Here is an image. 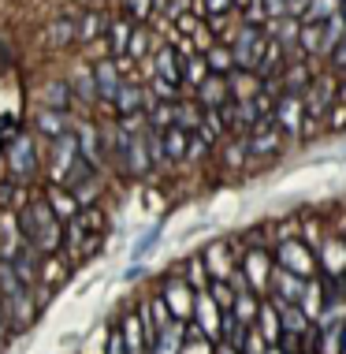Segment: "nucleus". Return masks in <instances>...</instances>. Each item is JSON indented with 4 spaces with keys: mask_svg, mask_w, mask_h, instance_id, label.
<instances>
[{
    "mask_svg": "<svg viewBox=\"0 0 346 354\" xmlns=\"http://www.w3.org/2000/svg\"><path fill=\"white\" fill-rule=\"evenodd\" d=\"M60 224L64 220L52 213V205L45 202V198H34L30 205L19 209V232H23V239L34 246V250H56L60 246Z\"/></svg>",
    "mask_w": 346,
    "mask_h": 354,
    "instance_id": "nucleus-1",
    "label": "nucleus"
},
{
    "mask_svg": "<svg viewBox=\"0 0 346 354\" xmlns=\"http://www.w3.org/2000/svg\"><path fill=\"white\" fill-rule=\"evenodd\" d=\"M287 142H291V138L283 135V131H280V123H276L272 116H265V120H261V123H257V127L246 135L249 157H261V160H268V157H280Z\"/></svg>",
    "mask_w": 346,
    "mask_h": 354,
    "instance_id": "nucleus-2",
    "label": "nucleus"
},
{
    "mask_svg": "<svg viewBox=\"0 0 346 354\" xmlns=\"http://www.w3.org/2000/svg\"><path fill=\"white\" fill-rule=\"evenodd\" d=\"M272 120L280 123V131L287 138H302L305 123H309V109H305V93H283L280 104H276Z\"/></svg>",
    "mask_w": 346,
    "mask_h": 354,
    "instance_id": "nucleus-3",
    "label": "nucleus"
},
{
    "mask_svg": "<svg viewBox=\"0 0 346 354\" xmlns=\"http://www.w3.org/2000/svg\"><path fill=\"white\" fill-rule=\"evenodd\" d=\"M4 160H8V171H12L15 179H30L37 165H41V153H37V138L34 135H19L12 142V149L4 153Z\"/></svg>",
    "mask_w": 346,
    "mask_h": 354,
    "instance_id": "nucleus-4",
    "label": "nucleus"
},
{
    "mask_svg": "<svg viewBox=\"0 0 346 354\" xmlns=\"http://www.w3.org/2000/svg\"><path fill=\"white\" fill-rule=\"evenodd\" d=\"M320 71H324V68H320V60H316V56H302V60H287V68L280 71L283 93H305Z\"/></svg>",
    "mask_w": 346,
    "mask_h": 354,
    "instance_id": "nucleus-5",
    "label": "nucleus"
},
{
    "mask_svg": "<svg viewBox=\"0 0 346 354\" xmlns=\"http://www.w3.org/2000/svg\"><path fill=\"white\" fill-rule=\"evenodd\" d=\"M75 135H79V157H86L93 168H101L108 160V138L90 120H75Z\"/></svg>",
    "mask_w": 346,
    "mask_h": 354,
    "instance_id": "nucleus-6",
    "label": "nucleus"
},
{
    "mask_svg": "<svg viewBox=\"0 0 346 354\" xmlns=\"http://www.w3.org/2000/svg\"><path fill=\"white\" fill-rule=\"evenodd\" d=\"M93 75H97V93L104 104H112L115 97H119V90L127 86L131 79L123 75L119 60H112V56H101V60H93Z\"/></svg>",
    "mask_w": 346,
    "mask_h": 354,
    "instance_id": "nucleus-7",
    "label": "nucleus"
},
{
    "mask_svg": "<svg viewBox=\"0 0 346 354\" xmlns=\"http://www.w3.org/2000/svg\"><path fill=\"white\" fill-rule=\"evenodd\" d=\"M276 261H280V269H291L294 276H302V280H313V254H309V246L298 243V239H287V243H280Z\"/></svg>",
    "mask_w": 346,
    "mask_h": 354,
    "instance_id": "nucleus-8",
    "label": "nucleus"
},
{
    "mask_svg": "<svg viewBox=\"0 0 346 354\" xmlns=\"http://www.w3.org/2000/svg\"><path fill=\"white\" fill-rule=\"evenodd\" d=\"M75 127V116L71 112H60V109H45V104H37V112H34V135H41V138H60L67 135V131Z\"/></svg>",
    "mask_w": 346,
    "mask_h": 354,
    "instance_id": "nucleus-9",
    "label": "nucleus"
},
{
    "mask_svg": "<svg viewBox=\"0 0 346 354\" xmlns=\"http://www.w3.org/2000/svg\"><path fill=\"white\" fill-rule=\"evenodd\" d=\"M224 116H227V127H231V135H238V138H246L249 131L257 127L265 116L257 112V104L253 101H227L224 104Z\"/></svg>",
    "mask_w": 346,
    "mask_h": 354,
    "instance_id": "nucleus-10",
    "label": "nucleus"
},
{
    "mask_svg": "<svg viewBox=\"0 0 346 354\" xmlns=\"http://www.w3.org/2000/svg\"><path fill=\"white\" fill-rule=\"evenodd\" d=\"M164 302H168L171 317L182 321V317H190V313H194L198 291L190 287V280H168V283H164Z\"/></svg>",
    "mask_w": 346,
    "mask_h": 354,
    "instance_id": "nucleus-11",
    "label": "nucleus"
},
{
    "mask_svg": "<svg viewBox=\"0 0 346 354\" xmlns=\"http://www.w3.org/2000/svg\"><path fill=\"white\" fill-rule=\"evenodd\" d=\"M153 75L175 82L179 90H182V53L171 41H160L157 45V53H153ZM182 93H186V90H182Z\"/></svg>",
    "mask_w": 346,
    "mask_h": 354,
    "instance_id": "nucleus-12",
    "label": "nucleus"
},
{
    "mask_svg": "<svg viewBox=\"0 0 346 354\" xmlns=\"http://www.w3.org/2000/svg\"><path fill=\"white\" fill-rule=\"evenodd\" d=\"M227 86H231V101H253L265 90V75L253 68H235L227 75Z\"/></svg>",
    "mask_w": 346,
    "mask_h": 354,
    "instance_id": "nucleus-13",
    "label": "nucleus"
},
{
    "mask_svg": "<svg viewBox=\"0 0 346 354\" xmlns=\"http://www.w3.org/2000/svg\"><path fill=\"white\" fill-rule=\"evenodd\" d=\"M194 93V101L201 104V109H224V104L231 101V86H227V75H209L205 82L198 86V90H190Z\"/></svg>",
    "mask_w": 346,
    "mask_h": 354,
    "instance_id": "nucleus-14",
    "label": "nucleus"
},
{
    "mask_svg": "<svg viewBox=\"0 0 346 354\" xmlns=\"http://www.w3.org/2000/svg\"><path fill=\"white\" fill-rule=\"evenodd\" d=\"M45 202L52 205V213L60 216V220H75V216L82 213L79 194H75L67 183H49V187H45Z\"/></svg>",
    "mask_w": 346,
    "mask_h": 354,
    "instance_id": "nucleus-15",
    "label": "nucleus"
},
{
    "mask_svg": "<svg viewBox=\"0 0 346 354\" xmlns=\"http://www.w3.org/2000/svg\"><path fill=\"white\" fill-rule=\"evenodd\" d=\"M71 90H75V97H79L82 104H97L101 101V93H97V75H93V60H82L79 68L71 71Z\"/></svg>",
    "mask_w": 346,
    "mask_h": 354,
    "instance_id": "nucleus-16",
    "label": "nucleus"
},
{
    "mask_svg": "<svg viewBox=\"0 0 346 354\" xmlns=\"http://www.w3.org/2000/svg\"><path fill=\"white\" fill-rule=\"evenodd\" d=\"M134 26H138V23H131L127 15H123V19H112V23H108V37H104V41H108V56H112V60H119V56H131Z\"/></svg>",
    "mask_w": 346,
    "mask_h": 354,
    "instance_id": "nucleus-17",
    "label": "nucleus"
},
{
    "mask_svg": "<svg viewBox=\"0 0 346 354\" xmlns=\"http://www.w3.org/2000/svg\"><path fill=\"white\" fill-rule=\"evenodd\" d=\"M75 101H79V97H75L71 82H60V79L45 82L41 90H37V104H45V109H60V112H71V104H75Z\"/></svg>",
    "mask_w": 346,
    "mask_h": 354,
    "instance_id": "nucleus-18",
    "label": "nucleus"
},
{
    "mask_svg": "<svg viewBox=\"0 0 346 354\" xmlns=\"http://www.w3.org/2000/svg\"><path fill=\"white\" fill-rule=\"evenodd\" d=\"M265 30H268V37H276V41H280L287 53H294V49H298V37H302V19H298V15L272 19Z\"/></svg>",
    "mask_w": 346,
    "mask_h": 354,
    "instance_id": "nucleus-19",
    "label": "nucleus"
},
{
    "mask_svg": "<svg viewBox=\"0 0 346 354\" xmlns=\"http://www.w3.org/2000/svg\"><path fill=\"white\" fill-rule=\"evenodd\" d=\"M146 101H149L146 86H142V82H127L119 90V97L112 101V109H115V116H134V112H146Z\"/></svg>",
    "mask_w": 346,
    "mask_h": 354,
    "instance_id": "nucleus-20",
    "label": "nucleus"
},
{
    "mask_svg": "<svg viewBox=\"0 0 346 354\" xmlns=\"http://www.w3.org/2000/svg\"><path fill=\"white\" fill-rule=\"evenodd\" d=\"M220 149V168H227V171H242L249 160V146H246V138H238V135H231L224 146H216Z\"/></svg>",
    "mask_w": 346,
    "mask_h": 354,
    "instance_id": "nucleus-21",
    "label": "nucleus"
},
{
    "mask_svg": "<svg viewBox=\"0 0 346 354\" xmlns=\"http://www.w3.org/2000/svg\"><path fill=\"white\" fill-rule=\"evenodd\" d=\"M201 123H205V109L194 101V93H182V97L175 101V127H182V131L194 135Z\"/></svg>",
    "mask_w": 346,
    "mask_h": 354,
    "instance_id": "nucleus-22",
    "label": "nucleus"
},
{
    "mask_svg": "<svg viewBox=\"0 0 346 354\" xmlns=\"http://www.w3.org/2000/svg\"><path fill=\"white\" fill-rule=\"evenodd\" d=\"M213 75V68H209L205 53H194V56H182V90H198L201 82Z\"/></svg>",
    "mask_w": 346,
    "mask_h": 354,
    "instance_id": "nucleus-23",
    "label": "nucleus"
},
{
    "mask_svg": "<svg viewBox=\"0 0 346 354\" xmlns=\"http://www.w3.org/2000/svg\"><path fill=\"white\" fill-rule=\"evenodd\" d=\"M75 26H79V45H97L101 34H108V15L104 12H86Z\"/></svg>",
    "mask_w": 346,
    "mask_h": 354,
    "instance_id": "nucleus-24",
    "label": "nucleus"
},
{
    "mask_svg": "<svg viewBox=\"0 0 346 354\" xmlns=\"http://www.w3.org/2000/svg\"><path fill=\"white\" fill-rule=\"evenodd\" d=\"M146 93H149V90H146ZM146 116H149V127H157V131L175 127V101H160V97H153V93H149Z\"/></svg>",
    "mask_w": 346,
    "mask_h": 354,
    "instance_id": "nucleus-25",
    "label": "nucleus"
},
{
    "mask_svg": "<svg viewBox=\"0 0 346 354\" xmlns=\"http://www.w3.org/2000/svg\"><path fill=\"white\" fill-rule=\"evenodd\" d=\"M164 149H168V160H171V165L190 160V131L168 127V131H164Z\"/></svg>",
    "mask_w": 346,
    "mask_h": 354,
    "instance_id": "nucleus-26",
    "label": "nucleus"
},
{
    "mask_svg": "<svg viewBox=\"0 0 346 354\" xmlns=\"http://www.w3.org/2000/svg\"><path fill=\"white\" fill-rule=\"evenodd\" d=\"M343 37H346V19H343V12H339V15H331L328 23H324V45H320V60H324V64H328L331 53L343 45Z\"/></svg>",
    "mask_w": 346,
    "mask_h": 354,
    "instance_id": "nucleus-27",
    "label": "nucleus"
},
{
    "mask_svg": "<svg viewBox=\"0 0 346 354\" xmlns=\"http://www.w3.org/2000/svg\"><path fill=\"white\" fill-rule=\"evenodd\" d=\"M205 60H209V68H213L216 75H231L238 68V64H235V49H231L227 41H213V45H209Z\"/></svg>",
    "mask_w": 346,
    "mask_h": 354,
    "instance_id": "nucleus-28",
    "label": "nucleus"
},
{
    "mask_svg": "<svg viewBox=\"0 0 346 354\" xmlns=\"http://www.w3.org/2000/svg\"><path fill=\"white\" fill-rule=\"evenodd\" d=\"M320 254H324V265H328V276H346V243L343 239H324Z\"/></svg>",
    "mask_w": 346,
    "mask_h": 354,
    "instance_id": "nucleus-29",
    "label": "nucleus"
},
{
    "mask_svg": "<svg viewBox=\"0 0 346 354\" xmlns=\"http://www.w3.org/2000/svg\"><path fill=\"white\" fill-rule=\"evenodd\" d=\"M320 45H324V23H305V19H302L298 49H302L305 56H316V60H320Z\"/></svg>",
    "mask_w": 346,
    "mask_h": 354,
    "instance_id": "nucleus-30",
    "label": "nucleus"
},
{
    "mask_svg": "<svg viewBox=\"0 0 346 354\" xmlns=\"http://www.w3.org/2000/svg\"><path fill=\"white\" fill-rule=\"evenodd\" d=\"M343 12V0H309V8H305V23H328L331 15Z\"/></svg>",
    "mask_w": 346,
    "mask_h": 354,
    "instance_id": "nucleus-31",
    "label": "nucleus"
},
{
    "mask_svg": "<svg viewBox=\"0 0 346 354\" xmlns=\"http://www.w3.org/2000/svg\"><path fill=\"white\" fill-rule=\"evenodd\" d=\"M79 41V26H75V19H60V23L49 26V45L52 49H64V45Z\"/></svg>",
    "mask_w": 346,
    "mask_h": 354,
    "instance_id": "nucleus-32",
    "label": "nucleus"
},
{
    "mask_svg": "<svg viewBox=\"0 0 346 354\" xmlns=\"http://www.w3.org/2000/svg\"><path fill=\"white\" fill-rule=\"evenodd\" d=\"M205 261H209V276H213V280H231V261H227V250L220 243L209 246Z\"/></svg>",
    "mask_w": 346,
    "mask_h": 354,
    "instance_id": "nucleus-33",
    "label": "nucleus"
},
{
    "mask_svg": "<svg viewBox=\"0 0 346 354\" xmlns=\"http://www.w3.org/2000/svg\"><path fill=\"white\" fill-rule=\"evenodd\" d=\"M119 8L131 23H149L153 12H157V0H119Z\"/></svg>",
    "mask_w": 346,
    "mask_h": 354,
    "instance_id": "nucleus-34",
    "label": "nucleus"
},
{
    "mask_svg": "<svg viewBox=\"0 0 346 354\" xmlns=\"http://www.w3.org/2000/svg\"><path fill=\"white\" fill-rule=\"evenodd\" d=\"M246 276H249V283H253V287L268 283V257H265V250H253L246 257Z\"/></svg>",
    "mask_w": 346,
    "mask_h": 354,
    "instance_id": "nucleus-35",
    "label": "nucleus"
},
{
    "mask_svg": "<svg viewBox=\"0 0 346 354\" xmlns=\"http://www.w3.org/2000/svg\"><path fill=\"white\" fill-rule=\"evenodd\" d=\"M238 19H242V23H249V26H268V23H272L265 0H249V4H242V8H238Z\"/></svg>",
    "mask_w": 346,
    "mask_h": 354,
    "instance_id": "nucleus-36",
    "label": "nucleus"
},
{
    "mask_svg": "<svg viewBox=\"0 0 346 354\" xmlns=\"http://www.w3.org/2000/svg\"><path fill=\"white\" fill-rule=\"evenodd\" d=\"M153 347H157V354H182V328L179 324H168V328L157 336Z\"/></svg>",
    "mask_w": 346,
    "mask_h": 354,
    "instance_id": "nucleus-37",
    "label": "nucleus"
},
{
    "mask_svg": "<svg viewBox=\"0 0 346 354\" xmlns=\"http://www.w3.org/2000/svg\"><path fill=\"white\" fill-rule=\"evenodd\" d=\"M194 12L198 15H235L238 0H194Z\"/></svg>",
    "mask_w": 346,
    "mask_h": 354,
    "instance_id": "nucleus-38",
    "label": "nucleus"
},
{
    "mask_svg": "<svg viewBox=\"0 0 346 354\" xmlns=\"http://www.w3.org/2000/svg\"><path fill=\"white\" fill-rule=\"evenodd\" d=\"M324 131H328V135H343V131H346V101H335L328 109V116H324Z\"/></svg>",
    "mask_w": 346,
    "mask_h": 354,
    "instance_id": "nucleus-39",
    "label": "nucleus"
},
{
    "mask_svg": "<svg viewBox=\"0 0 346 354\" xmlns=\"http://www.w3.org/2000/svg\"><path fill=\"white\" fill-rule=\"evenodd\" d=\"M235 313H238V321H242V324H249L257 313H261V306H257V299H253L249 291H242V295L235 299Z\"/></svg>",
    "mask_w": 346,
    "mask_h": 354,
    "instance_id": "nucleus-40",
    "label": "nucleus"
},
{
    "mask_svg": "<svg viewBox=\"0 0 346 354\" xmlns=\"http://www.w3.org/2000/svg\"><path fill=\"white\" fill-rule=\"evenodd\" d=\"M149 53H157V49H153V41H149V30H142V26H134V41H131V60H146Z\"/></svg>",
    "mask_w": 346,
    "mask_h": 354,
    "instance_id": "nucleus-41",
    "label": "nucleus"
},
{
    "mask_svg": "<svg viewBox=\"0 0 346 354\" xmlns=\"http://www.w3.org/2000/svg\"><path fill=\"white\" fill-rule=\"evenodd\" d=\"M157 239H160V224H157V227H149V232L142 235V243L134 246V257H146V254L153 250V243H157Z\"/></svg>",
    "mask_w": 346,
    "mask_h": 354,
    "instance_id": "nucleus-42",
    "label": "nucleus"
},
{
    "mask_svg": "<svg viewBox=\"0 0 346 354\" xmlns=\"http://www.w3.org/2000/svg\"><path fill=\"white\" fill-rule=\"evenodd\" d=\"M182 354H213V347H209L201 336H194L190 343H182Z\"/></svg>",
    "mask_w": 346,
    "mask_h": 354,
    "instance_id": "nucleus-43",
    "label": "nucleus"
},
{
    "mask_svg": "<svg viewBox=\"0 0 346 354\" xmlns=\"http://www.w3.org/2000/svg\"><path fill=\"white\" fill-rule=\"evenodd\" d=\"M328 68H331V71H346V37H343V45H339V49L331 53Z\"/></svg>",
    "mask_w": 346,
    "mask_h": 354,
    "instance_id": "nucleus-44",
    "label": "nucleus"
},
{
    "mask_svg": "<svg viewBox=\"0 0 346 354\" xmlns=\"http://www.w3.org/2000/svg\"><path fill=\"white\" fill-rule=\"evenodd\" d=\"M108 354H131V351H127V339H123V332H115V336L108 339Z\"/></svg>",
    "mask_w": 346,
    "mask_h": 354,
    "instance_id": "nucleus-45",
    "label": "nucleus"
},
{
    "mask_svg": "<svg viewBox=\"0 0 346 354\" xmlns=\"http://www.w3.org/2000/svg\"><path fill=\"white\" fill-rule=\"evenodd\" d=\"M220 354H242L238 347H231V343H220Z\"/></svg>",
    "mask_w": 346,
    "mask_h": 354,
    "instance_id": "nucleus-46",
    "label": "nucleus"
},
{
    "mask_svg": "<svg viewBox=\"0 0 346 354\" xmlns=\"http://www.w3.org/2000/svg\"><path fill=\"white\" fill-rule=\"evenodd\" d=\"M343 354H346V332H343Z\"/></svg>",
    "mask_w": 346,
    "mask_h": 354,
    "instance_id": "nucleus-47",
    "label": "nucleus"
},
{
    "mask_svg": "<svg viewBox=\"0 0 346 354\" xmlns=\"http://www.w3.org/2000/svg\"><path fill=\"white\" fill-rule=\"evenodd\" d=\"M343 19H346V0H343Z\"/></svg>",
    "mask_w": 346,
    "mask_h": 354,
    "instance_id": "nucleus-48",
    "label": "nucleus"
},
{
    "mask_svg": "<svg viewBox=\"0 0 346 354\" xmlns=\"http://www.w3.org/2000/svg\"><path fill=\"white\" fill-rule=\"evenodd\" d=\"M268 354H287V351H268Z\"/></svg>",
    "mask_w": 346,
    "mask_h": 354,
    "instance_id": "nucleus-49",
    "label": "nucleus"
}]
</instances>
